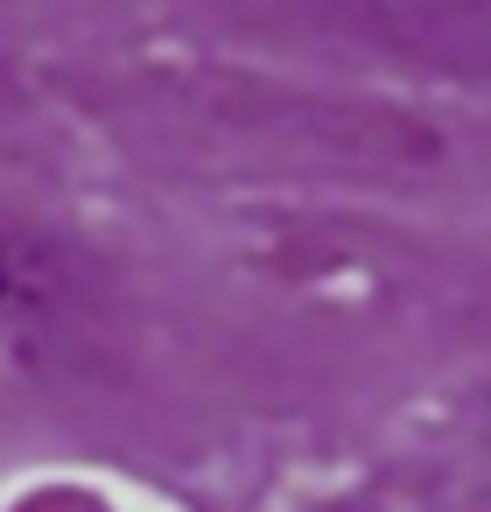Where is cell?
<instances>
[{
    "instance_id": "obj_1",
    "label": "cell",
    "mask_w": 491,
    "mask_h": 512,
    "mask_svg": "<svg viewBox=\"0 0 491 512\" xmlns=\"http://www.w3.org/2000/svg\"><path fill=\"white\" fill-rule=\"evenodd\" d=\"M0 288H8V267H0Z\"/></svg>"
}]
</instances>
